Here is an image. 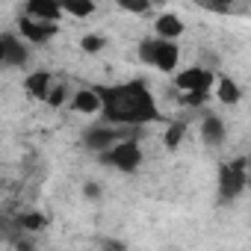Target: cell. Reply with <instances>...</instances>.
Segmentation results:
<instances>
[{
	"instance_id": "cell-5",
	"label": "cell",
	"mask_w": 251,
	"mask_h": 251,
	"mask_svg": "<svg viewBox=\"0 0 251 251\" xmlns=\"http://www.w3.org/2000/svg\"><path fill=\"white\" fill-rule=\"evenodd\" d=\"M210 83H213V74L204 71V68H189V71H183V74L177 77L180 92H207Z\"/></svg>"
},
{
	"instance_id": "cell-16",
	"label": "cell",
	"mask_w": 251,
	"mask_h": 251,
	"mask_svg": "<svg viewBox=\"0 0 251 251\" xmlns=\"http://www.w3.org/2000/svg\"><path fill=\"white\" fill-rule=\"evenodd\" d=\"M180 136H183V124H172V127H169V136H166V145H169V148H177Z\"/></svg>"
},
{
	"instance_id": "cell-3",
	"label": "cell",
	"mask_w": 251,
	"mask_h": 251,
	"mask_svg": "<svg viewBox=\"0 0 251 251\" xmlns=\"http://www.w3.org/2000/svg\"><path fill=\"white\" fill-rule=\"evenodd\" d=\"M245 186V160H233L230 166L222 169V195L233 198Z\"/></svg>"
},
{
	"instance_id": "cell-7",
	"label": "cell",
	"mask_w": 251,
	"mask_h": 251,
	"mask_svg": "<svg viewBox=\"0 0 251 251\" xmlns=\"http://www.w3.org/2000/svg\"><path fill=\"white\" fill-rule=\"evenodd\" d=\"M27 12L33 18H39V21H56L59 18V3L56 0H30Z\"/></svg>"
},
{
	"instance_id": "cell-1",
	"label": "cell",
	"mask_w": 251,
	"mask_h": 251,
	"mask_svg": "<svg viewBox=\"0 0 251 251\" xmlns=\"http://www.w3.org/2000/svg\"><path fill=\"white\" fill-rule=\"evenodd\" d=\"M100 98H103V112H106L112 121H121V124H142V121L157 118L154 100H151V95H148V89H145L142 83H127V86L103 89Z\"/></svg>"
},
{
	"instance_id": "cell-10",
	"label": "cell",
	"mask_w": 251,
	"mask_h": 251,
	"mask_svg": "<svg viewBox=\"0 0 251 251\" xmlns=\"http://www.w3.org/2000/svg\"><path fill=\"white\" fill-rule=\"evenodd\" d=\"M157 30H160V36H166V39H175V36H180V21L175 18V15H163L160 21H157Z\"/></svg>"
},
{
	"instance_id": "cell-14",
	"label": "cell",
	"mask_w": 251,
	"mask_h": 251,
	"mask_svg": "<svg viewBox=\"0 0 251 251\" xmlns=\"http://www.w3.org/2000/svg\"><path fill=\"white\" fill-rule=\"evenodd\" d=\"M222 133H225V130H222V121H219V118H207V121H204V139H207V142H213V145L222 142Z\"/></svg>"
},
{
	"instance_id": "cell-19",
	"label": "cell",
	"mask_w": 251,
	"mask_h": 251,
	"mask_svg": "<svg viewBox=\"0 0 251 251\" xmlns=\"http://www.w3.org/2000/svg\"><path fill=\"white\" fill-rule=\"evenodd\" d=\"M83 48H86V50H100L103 42H100L98 36H86V39H83Z\"/></svg>"
},
{
	"instance_id": "cell-8",
	"label": "cell",
	"mask_w": 251,
	"mask_h": 251,
	"mask_svg": "<svg viewBox=\"0 0 251 251\" xmlns=\"http://www.w3.org/2000/svg\"><path fill=\"white\" fill-rule=\"evenodd\" d=\"M0 50H3V62H9V65H21L24 62V48L12 36H0Z\"/></svg>"
},
{
	"instance_id": "cell-12",
	"label": "cell",
	"mask_w": 251,
	"mask_h": 251,
	"mask_svg": "<svg viewBox=\"0 0 251 251\" xmlns=\"http://www.w3.org/2000/svg\"><path fill=\"white\" fill-rule=\"evenodd\" d=\"M48 83H50V77H48V74H33V77L27 80V89H30V95L45 98V95H48Z\"/></svg>"
},
{
	"instance_id": "cell-21",
	"label": "cell",
	"mask_w": 251,
	"mask_h": 251,
	"mask_svg": "<svg viewBox=\"0 0 251 251\" xmlns=\"http://www.w3.org/2000/svg\"><path fill=\"white\" fill-rule=\"evenodd\" d=\"M0 62H3V50H0Z\"/></svg>"
},
{
	"instance_id": "cell-15",
	"label": "cell",
	"mask_w": 251,
	"mask_h": 251,
	"mask_svg": "<svg viewBox=\"0 0 251 251\" xmlns=\"http://www.w3.org/2000/svg\"><path fill=\"white\" fill-rule=\"evenodd\" d=\"M219 98H222L225 103H236V100H239V89H236L230 80H222V86H219Z\"/></svg>"
},
{
	"instance_id": "cell-2",
	"label": "cell",
	"mask_w": 251,
	"mask_h": 251,
	"mask_svg": "<svg viewBox=\"0 0 251 251\" xmlns=\"http://www.w3.org/2000/svg\"><path fill=\"white\" fill-rule=\"evenodd\" d=\"M139 53L148 65H157L160 71H172L175 62H177V48L169 45V42H157V39H148Z\"/></svg>"
},
{
	"instance_id": "cell-9",
	"label": "cell",
	"mask_w": 251,
	"mask_h": 251,
	"mask_svg": "<svg viewBox=\"0 0 251 251\" xmlns=\"http://www.w3.org/2000/svg\"><path fill=\"white\" fill-rule=\"evenodd\" d=\"M98 103H100V98H98L95 92H80V95L74 98V109H77V112H86V115L95 112Z\"/></svg>"
},
{
	"instance_id": "cell-20",
	"label": "cell",
	"mask_w": 251,
	"mask_h": 251,
	"mask_svg": "<svg viewBox=\"0 0 251 251\" xmlns=\"http://www.w3.org/2000/svg\"><path fill=\"white\" fill-rule=\"evenodd\" d=\"M24 225L33 227V230H39V227H45V216H24Z\"/></svg>"
},
{
	"instance_id": "cell-18",
	"label": "cell",
	"mask_w": 251,
	"mask_h": 251,
	"mask_svg": "<svg viewBox=\"0 0 251 251\" xmlns=\"http://www.w3.org/2000/svg\"><path fill=\"white\" fill-rule=\"evenodd\" d=\"M45 98H48V100H50L53 106H59V103L65 100V86H56V89H53V92H48Z\"/></svg>"
},
{
	"instance_id": "cell-22",
	"label": "cell",
	"mask_w": 251,
	"mask_h": 251,
	"mask_svg": "<svg viewBox=\"0 0 251 251\" xmlns=\"http://www.w3.org/2000/svg\"><path fill=\"white\" fill-rule=\"evenodd\" d=\"M219 3H230V0H219Z\"/></svg>"
},
{
	"instance_id": "cell-6",
	"label": "cell",
	"mask_w": 251,
	"mask_h": 251,
	"mask_svg": "<svg viewBox=\"0 0 251 251\" xmlns=\"http://www.w3.org/2000/svg\"><path fill=\"white\" fill-rule=\"evenodd\" d=\"M21 33H24L27 39H33V42H48V39L56 33V27H53V21H50V24H45V21L24 18V21H21Z\"/></svg>"
},
{
	"instance_id": "cell-17",
	"label": "cell",
	"mask_w": 251,
	"mask_h": 251,
	"mask_svg": "<svg viewBox=\"0 0 251 251\" xmlns=\"http://www.w3.org/2000/svg\"><path fill=\"white\" fill-rule=\"evenodd\" d=\"M118 3L127 12H145L148 9V0H118Z\"/></svg>"
},
{
	"instance_id": "cell-4",
	"label": "cell",
	"mask_w": 251,
	"mask_h": 251,
	"mask_svg": "<svg viewBox=\"0 0 251 251\" xmlns=\"http://www.w3.org/2000/svg\"><path fill=\"white\" fill-rule=\"evenodd\" d=\"M139 148L133 145V142H124V145H118V148H112L106 157H103V163H112V166H118L121 172H133L136 166H139Z\"/></svg>"
},
{
	"instance_id": "cell-13",
	"label": "cell",
	"mask_w": 251,
	"mask_h": 251,
	"mask_svg": "<svg viewBox=\"0 0 251 251\" xmlns=\"http://www.w3.org/2000/svg\"><path fill=\"white\" fill-rule=\"evenodd\" d=\"M112 139H115L112 130H92V133L86 136V145H89V148H106Z\"/></svg>"
},
{
	"instance_id": "cell-11",
	"label": "cell",
	"mask_w": 251,
	"mask_h": 251,
	"mask_svg": "<svg viewBox=\"0 0 251 251\" xmlns=\"http://www.w3.org/2000/svg\"><path fill=\"white\" fill-rule=\"evenodd\" d=\"M62 9L77 15V18H83V15H89L95 9V3H92V0H62Z\"/></svg>"
}]
</instances>
